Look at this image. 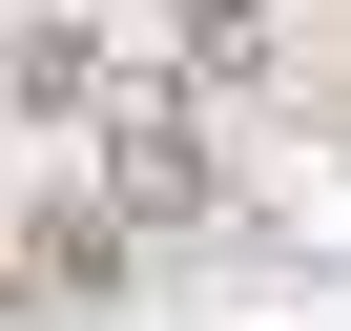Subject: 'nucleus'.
Instances as JSON below:
<instances>
[{"instance_id": "2", "label": "nucleus", "mask_w": 351, "mask_h": 331, "mask_svg": "<svg viewBox=\"0 0 351 331\" xmlns=\"http://www.w3.org/2000/svg\"><path fill=\"white\" fill-rule=\"evenodd\" d=\"M0 83H21V124H104V83H124V62H104L83 21H0Z\"/></svg>"}, {"instance_id": "3", "label": "nucleus", "mask_w": 351, "mask_h": 331, "mask_svg": "<svg viewBox=\"0 0 351 331\" xmlns=\"http://www.w3.org/2000/svg\"><path fill=\"white\" fill-rule=\"evenodd\" d=\"M104 269H124V207H62L42 187V290H104Z\"/></svg>"}, {"instance_id": "1", "label": "nucleus", "mask_w": 351, "mask_h": 331, "mask_svg": "<svg viewBox=\"0 0 351 331\" xmlns=\"http://www.w3.org/2000/svg\"><path fill=\"white\" fill-rule=\"evenodd\" d=\"M207 187H228V166H207V104L124 62V83H104V207H124V228H207Z\"/></svg>"}, {"instance_id": "4", "label": "nucleus", "mask_w": 351, "mask_h": 331, "mask_svg": "<svg viewBox=\"0 0 351 331\" xmlns=\"http://www.w3.org/2000/svg\"><path fill=\"white\" fill-rule=\"evenodd\" d=\"M165 21H186V62H228V83L269 62V0H165Z\"/></svg>"}]
</instances>
